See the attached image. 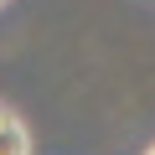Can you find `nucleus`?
Masks as SVG:
<instances>
[{
  "mask_svg": "<svg viewBox=\"0 0 155 155\" xmlns=\"http://www.w3.org/2000/svg\"><path fill=\"white\" fill-rule=\"evenodd\" d=\"M0 155H31V129L11 109H0Z\"/></svg>",
  "mask_w": 155,
  "mask_h": 155,
  "instance_id": "nucleus-1",
  "label": "nucleus"
},
{
  "mask_svg": "<svg viewBox=\"0 0 155 155\" xmlns=\"http://www.w3.org/2000/svg\"><path fill=\"white\" fill-rule=\"evenodd\" d=\"M145 155H155V145H150V150H145Z\"/></svg>",
  "mask_w": 155,
  "mask_h": 155,
  "instance_id": "nucleus-2",
  "label": "nucleus"
}]
</instances>
